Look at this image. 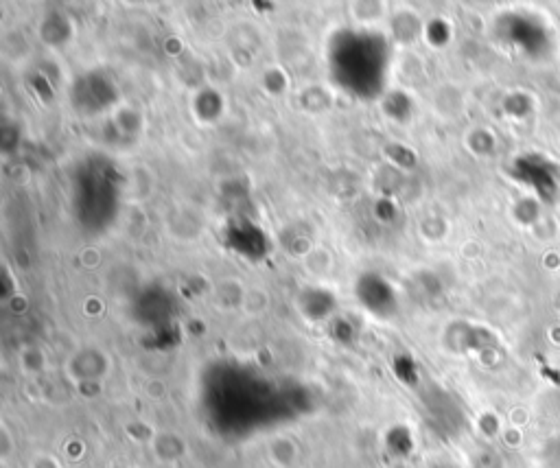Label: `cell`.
Listing matches in <instances>:
<instances>
[{"label": "cell", "mask_w": 560, "mask_h": 468, "mask_svg": "<svg viewBox=\"0 0 560 468\" xmlns=\"http://www.w3.org/2000/svg\"><path fill=\"white\" fill-rule=\"evenodd\" d=\"M512 40L519 42L521 49L530 53H539L547 44V33L541 25H536L530 18H515L510 25Z\"/></svg>", "instance_id": "2"}, {"label": "cell", "mask_w": 560, "mask_h": 468, "mask_svg": "<svg viewBox=\"0 0 560 468\" xmlns=\"http://www.w3.org/2000/svg\"><path fill=\"white\" fill-rule=\"evenodd\" d=\"M515 169H517L515 171L517 178L528 182L532 189H536V193L543 197V200H550V202L554 200L558 191L554 165H550V162L543 158L528 156V158H521L515 165Z\"/></svg>", "instance_id": "1"}, {"label": "cell", "mask_w": 560, "mask_h": 468, "mask_svg": "<svg viewBox=\"0 0 560 468\" xmlns=\"http://www.w3.org/2000/svg\"><path fill=\"white\" fill-rule=\"evenodd\" d=\"M543 460L550 468H560V438L547 442V447L543 449Z\"/></svg>", "instance_id": "3"}]
</instances>
